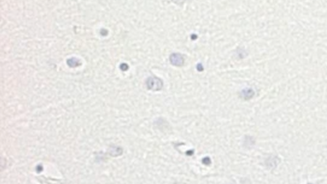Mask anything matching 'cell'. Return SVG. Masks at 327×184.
<instances>
[{
	"instance_id": "obj_1",
	"label": "cell",
	"mask_w": 327,
	"mask_h": 184,
	"mask_svg": "<svg viewBox=\"0 0 327 184\" xmlns=\"http://www.w3.org/2000/svg\"><path fill=\"white\" fill-rule=\"evenodd\" d=\"M146 85L148 89L159 90L162 88V82L161 79L157 77H150L147 80Z\"/></svg>"
},
{
	"instance_id": "obj_2",
	"label": "cell",
	"mask_w": 327,
	"mask_h": 184,
	"mask_svg": "<svg viewBox=\"0 0 327 184\" xmlns=\"http://www.w3.org/2000/svg\"><path fill=\"white\" fill-rule=\"evenodd\" d=\"M170 62L173 65L180 67L184 63V59L182 54L179 53H173L170 56Z\"/></svg>"
},
{
	"instance_id": "obj_3",
	"label": "cell",
	"mask_w": 327,
	"mask_h": 184,
	"mask_svg": "<svg viewBox=\"0 0 327 184\" xmlns=\"http://www.w3.org/2000/svg\"><path fill=\"white\" fill-rule=\"evenodd\" d=\"M66 63H67V65L70 67H76L81 65L80 61L76 58H72L69 59Z\"/></svg>"
}]
</instances>
